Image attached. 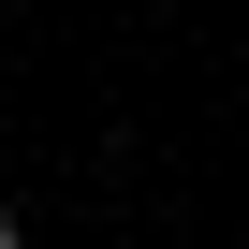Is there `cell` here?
<instances>
[{
    "mask_svg": "<svg viewBox=\"0 0 249 249\" xmlns=\"http://www.w3.org/2000/svg\"><path fill=\"white\" fill-rule=\"evenodd\" d=\"M0 249H30V234H15V220H0Z\"/></svg>",
    "mask_w": 249,
    "mask_h": 249,
    "instance_id": "obj_1",
    "label": "cell"
}]
</instances>
